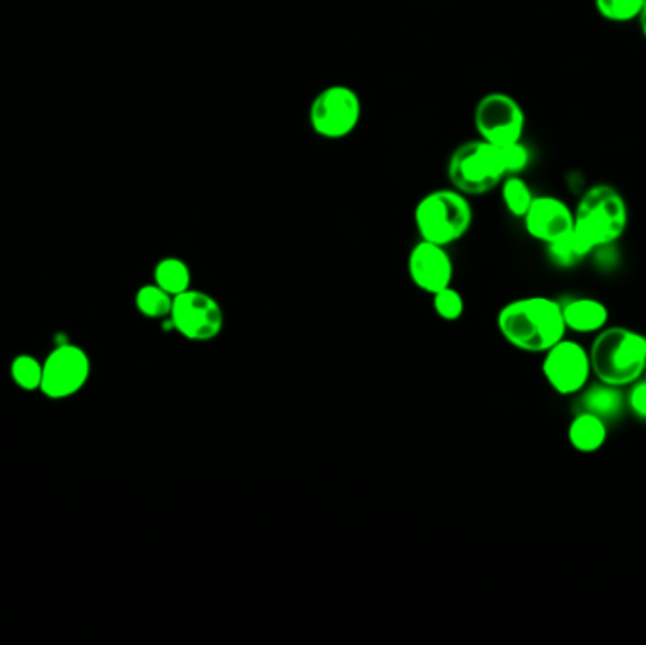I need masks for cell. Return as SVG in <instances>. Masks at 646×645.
<instances>
[{"label": "cell", "mask_w": 646, "mask_h": 645, "mask_svg": "<svg viewBox=\"0 0 646 645\" xmlns=\"http://www.w3.org/2000/svg\"><path fill=\"white\" fill-rule=\"evenodd\" d=\"M497 329L510 347L544 355L568 334L562 304L552 297H520L497 313Z\"/></svg>", "instance_id": "1"}, {"label": "cell", "mask_w": 646, "mask_h": 645, "mask_svg": "<svg viewBox=\"0 0 646 645\" xmlns=\"http://www.w3.org/2000/svg\"><path fill=\"white\" fill-rule=\"evenodd\" d=\"M587 352L592 373L605 384L626 389L645 376L646 337L635 329L607 326L595 334Z\"/></svg>", "instance_id": "2"}, {"label": "cell", "mask_w": 646, "mask_h": 645, "mask_svg": "<svg viewBox=\"0 0 646 645\" xmlns=\"http://www.w3.org/2000/svg\"><path fill=\"white\" fill-rule=\"evenodd\" d=\"M627 222L629 211L621 190L613 184H594L574 209L573 230L595 252L621 241Z\"/></svg>", "instance_id": "3"}, {"label": "cell", "mask_w": 646, "mask_h": 645, "mask_svg": "<svg viewBox=\"0 0 646 645\" xmlns=\"http://www.w3.org/2000/svg\"><path fill=\"white\" fill-rule=\"evenodd\" d=\"M414 225L422 241L448 246L469 233L473 207L467 195L456 188L433 190L416 204Z\"/></svg>", "instance_id": "4"}, {"label": "cell", "mask_w": 646, "mask_h": 645, "mask_svg": "<svg viewBox=\"0 0 646 645\" xmlns=\"http://www.w3.org/2000/svg\"><path fill=\"white\" fill-rule=\"evenodd\" d=\"M507 171L502 167L499 146L486 140H470L457 146L448 161V178L452 188L464 195H483L501 184Z\"/></svg>", "instance_id": "5"}, {"label": "cell", "mask_w": 646, "mask_h": 645, "mask_svg": "<svg viewBox=\"0 0 646 645\" xmlns=\"http://www.w3.org/2000/svg\"><path fill=\"white\" fill-rule=\"evenodd\" d=\"M363 114V105L358 92L345 84H333L321 89L314 97L308 121L316 135L321 139H347L358 129Z\"/></svg>", "instance_id": "6"}, {"label": "cell", "mask_w": 646, "mask_h": 645, "mask_svg": "<svg viewBox=\"0 0 646 645\" xmlns=\"http://www.w3.org/2000/svg\"><path fill=\"white\" fill-rule=\"evenodd\" d=\"M169 320L180 336L195 342L212 341L225 326L222 305L218 304V299L193 288L172 297Z\"/></svg>", "instance_id": "7"}, {"label": "cell", "mask_w": 646, "mask_h": 645, "mask_svg": "<svg viewBox=\"0 0 646 645\" xmlns=\"http://www.w3.org/2000/svg\"><path fill=\"white\" fill-rule=\"evenodd\" d=\"M478 139L502 146L518 142L526 133V113L509 93H486L475 106Z\"/></svg>", "instance_id": "8"}, {"label": "cell", "mask_w": 646, "mask_h": 645, "mask_svg": "<svg viewBox=\"0 0 646 645\" xmlns=\"http://www.w3.org/2000/svg\"><path fill=\"white\" fill-rule=\"evenodd\" d=\"M542 376L550 389L560 395L581 394L586 389L592 373V362L586 347L573 339L555 342L542 358Z\"/></svg>", "instance_id": "9"}, {"label": "cell", "mask_w": 646, "mask_h": 645, "mask_svg": "<svg viewBox=\"0 0 646 645\" xmlns=\"http://www.w3.org/2000/svg\"><path fill=\"white\" fill-rule=\"evenodd\" d=\"M92 376V360L76 345H60L47 356L40 392L52 400L78 394Z\"/></svg>", "instance_id": "10"}, {"label": "cell", "mask_w": 646, "mask_h": 645, "mask_svg": "<svg viewBox=\"0 0 646 645\" xmlns=\"http://www.w3.org/2000/svg\"><path fill=\"white\" fill-rule=\"evenodd\" d=\"M406 271L411 283L430 296L448 288L454 281V262L446 246L422 239L412 246L406 260Z\"/></svg>", "instance_id": "11"}, {"label": "cell", "mask_w": 646, "mask_h": 645, "mask_svg": "<svg viewBox=\"0 0 646 645\" xmlns=\"http://www.w3.org/2000/svg\"><path fill=\"white\" fill-rule=\"evenodd\" d=\"M522 222L529 237L547 246L573 230L574 211L555 195H536Z\"/></svg>", "instance_id": "12"}, {"label": "cell", "mask_w": 646, "mask_h": 645, "mask_svg": "<svg viewBox=\"0 0 646 645\" xmlns=\"http://www.w3.org/2000/svg\"><path fill=\"white\" fill-rule=\"evenodd\" d=\"M562 310L568 331L571 329L582 336H595L608 326L607 305L594 297L571 299L568 304H562Z\"/></svg>", "instance_id": "13"}, {"label": "cell", "mask_w": 646, "mask_h": 645, "mask_svg": "<svg viewBox=\"0 0 646 645\" xmlns=\"http://www.w3.org/2000/svg\"><path fill=\"white\" fill-rule=\"evenodd\" d=\"M608 437V424L600 416L579 411L569 424V445L582 455H592L605 447Z\"/></svg>", "instance_id": "14"}, {"label": "cell", "mask_w": 646, "mask_h": 645, "mask_svg": "<svg viewBox=\"0 0 646 645\" xmlns=\"http://www.w3.org/2000/svg\"><path fill=\"white\" fill-rule=\"evenodd\" d=\"M626 409V394L618 387H611L605 382H597L581 392V409L592 415L600 416L608 422L621 416Z\"/></svg>", "instance_id": "15"}, {"label": "cell", "mask_w": 646, "mask_h": 645, "mask_svg": "<svg viewBox=\"0 0 646 645\" xmlns=\"http://www.w3.org/2000/svg\"><path fill=\"white\" fill-rule=\"evenodd\" d=\"M191 281H193V275H191L190 265L180 257H163L153 269V283L165 292H169L172 297L190 290Z\"/></svg>", "instance_id": "16"}, {"label": "cell", "mask_w": 646, "mask_h": 645, "mask_svg": "<svg viewBox=\"0 0 646 645\" xmlns=\"http://www.w3.org/2000/svg\"><path fill=\"white\" fill-rule=\"evenodd\" d=\"M547 252H549L550 262L562 269H571L574 265L581 264L582 260H586L590 254H594L574 230L569 231L554 243L547 244Z\"/></svg>", "instance_id": "17"}, {"label": "cell", "mask_w": 646, "mask_h": 645, "mask_svg": "<svg viewBox=\"0 0 646 645\" xmlns=\"http://www.w3.org/2000/svg\"><path fill=\"white\" fill-rule=\"evenodd\" d=\"M499 188H501L502 204L509 211L510 216L522 220L536 199V193L531 191L528 182L520 175H510V177L502 178Z\"/></svg>", "instance_id": "18"}, {"label": "cell", "mask_w": 646, "mask_h": 645, "mask_svg": "<svg viewBox=\"0 0 646 645\" xmlns=\"http://www.w3.org/2000/svg\"><path fill=\"white\" fill-rule=\"evenodd\" d=\"M135 304L142 317L151 320H163L170 317L172 310V296L163 288H159L156 283L146 284L135 296Z\"/></svg>", "instance_id": "19"}, {"label": "cell", "mask_w": 646, "mask_h": 645, "mask_svg": "<svg viewBox=\"0 0 646 645\" xmlns=\"http://www.w3.org/2000/svg\"><path fill=\"white\" fill-rule=\"evenodd\" d=\"M643 4L645 0H594V7L601 20L618 23V25L637 21Z\"/></svg>", "instance_id": "20"}, {"label": "cell", "mask_w": 646, "mask_h": 645, "mask_svg": "<svg viewBox=\"0 0 646 645\" xmlns=\"http://www.w3.org/2000/svg\"><path fill=\"white\" fill-rule=\"evenodd\" d=\"M12 379L21 390L33 392L40 390L42 384V373H44V363H40L34 356L20 355L13 358L12 368H10Z\"/></svg>", "instance_id": "21"}, {"label": "cell", "mask_w": 646, "mask_h": 645, "mask_svg": "<svg viewBox=\"0 0 646 645\" xmlns=\"http://www.w3.org/2000/svg\"><path fill=\"white\" fill-rule=\"evenodd\" d=\"M433 310L444 322H456L464 317L465 299L454 286L433 294Z\"/></svg>", "instance_id": "22"}, {"label": "cell", "mask_w": 646, "mask_h": 645, "mask_svg": "<svg viewBox=\"0 0 646 645\" xmlns=\"http://www.w3.org/2000/svg\"><path fill=\"white\" fill-rule=\"evenodd\" d=\"M499 152H501L502 167L507 171V177L522 175L528 169L531 154H529L528 146L523 145V140L499 146Z\"/></svg>", "instance_id": "23"}, {"label": "cell", "mask_w": 646, "mask_h": 645, "mask_svg": "<svg viewBox=\"0 0 646 645\" xmlns=\"http://www.w3.org/2000/svg\"><path fill=\"white\" fill-rule=\"evenodd\" d=\"M626 408L634 413L635 419L646 422V377L629 384V392L626 394Z\"/></svg>", "instance_id": "24"}, {"label": "cell", "mask_w": 646, "mask_h": 645, "mask_svg": "<svg viewBox=\"0 0 646 645\" xmlns=\"http://www.w3.org/2000/svg\"><path fill=\"white\" fill-rule=\"evenodd\" d=\"M637 23H639L640 33L646 39V0L645 4H643V10H640L639 18H637Z\"/></svg>", "instance_id": "25"}, {"label": "cell", "mask_w": 646, "mask_h": 645, "mask_svg": "<svg viewBox=\"0 0 646 645\" xmlns=\"http://www.w3.org/2000/svg\"><path fill=\"white\" fill-rule=\"evenodd\" d=\"M643 377H646V368H645V376H643Z\"/></svg>", "instance_id": "26"}]
</instances>
